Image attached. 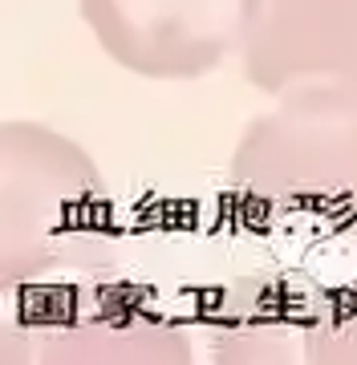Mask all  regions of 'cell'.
Wrapping results in <instances>:
<instances>
[{
  "label": "cell",
  "mask_w": 357,
  "mask_h": 365,
  "mask_svg": "<svg viewBox=\"0 0 357 365\" xmlns=\"http://www.w3.org/2000/svg\"><path fill=\"white\" fill-rule=\"evenodd\" d=\"M110 252V187L78 143L45 122H0V300Z\"/></svg>",
  "instance_id": "1"
},
{
  "label": "cell",
  "mask_w": 357,
  "mask_h": 365,
  "mask_svg": "<svg viewBox=\"0 0 357 365\" xmlns=\"http://www.w3.org/2000/svg\"><path fill=\"white\" fill-rule=\"evenodd\" d=\"M309 361H357V284L321 297L313 329L304 337Z\"/></svg>",
  "instance_id": "7"
},
{
  "label": "cell",
  "mask_w": 357,
  "mask_h": 365,
  "mask_svg": "<svg viewBox=\"0 0 357 365\" xmlns=\"http://www.w3.org/2000/svg\"><path fill=\"white\" fill-rule=\"evenodd\" d=\"M98 45L138 78L191 81L239 49L252 0H78Z\"/></svg>",
  "instance_id": "3"
},
{
  "label": "cell",
  "mask_w": 357,
  "mask_h": 365,
  "mask_svg": "<svg viewBox=\"0 0 357 365\" xmlns=\"http://www.w3.org/2000/svg\"><path fill=\"white\" fill-rule=\"evenodd\" d=\"M232 187L276 207L357 211V98L292 90L252 118L232 155Z\"/></svg>",
  "instance_id": "2"
},
{
  "label": "cell",
  "mask_w": 357,
  "mask_h": 365,
  "mask_svg": "<svg viewBox=\"0 0 357 365\" xmlns=\"http://www.w3.org/2000/svg\"><path fill=\"white\" fill-rule=\"evenodd\" d=\"M244 78L256 90H341L357 98V0H252Z\"/></svg>",
  "instance_id": "4"
},
{
  "label": "cell",
  "mask_w": 357,
  "mask_h": 365,
  "mask_svg": "<svg viewBox=\"0 0 357 365\" xmlns=\"http://www.w3.org/2000/svg\"><path fill=\"white\" fill-rule=\"evenodd\" d=\"M29 357H49V361H187L191 345L183 333H175L171 325H162L150 313H126L110 304H98L90 313H81V321L69 317H53L49 325H41V333H25Z\"/></svg>",
  "instance_id": "6"
},
{
  "label": "cell",
  "mask_w": 357,
  "mask_h": 365,
  "mask_svg": "<svg viewBox=\"0 0 357 365\" xmlns=\"http://www.w3.org/2000/svg\"><path fill=\"white\" fill-rule=\"evenodd\" d=\"M321 292L289 276H252L224 297L215 353L227 361H289L304 353Z\"/></svg>",
  "instance_id": "5"
}]
</instances>
